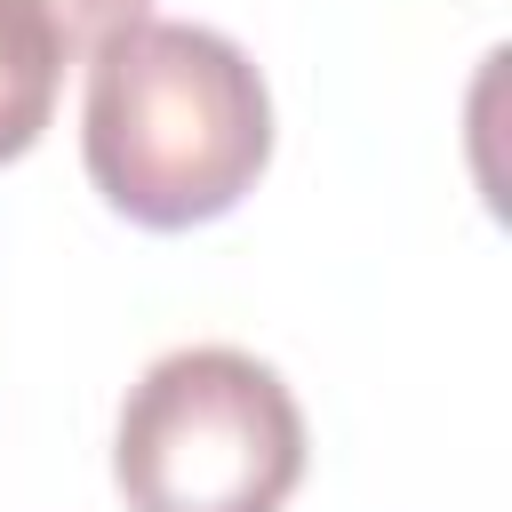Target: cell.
Instances as JSON below:
<instances>
[{"mask_svg": "<svg viewBox=\"0 0 512 512\" xmlns=\"http://www.w3.org/2000/svg\"><path fill=\"white\" fill-rule=\"evenodd\" d=\"M128 512H280L304 480V408L240 344L160 352L112 432Z\"/></svg>", "mask_w": 512, "mask_h": 512, "instance_id": "obj_2", "label": "cell"}, {"mask_svg": "<svg viewBox=\"0 0 512 512\" xmlns=\"http://www.w3.org/2000/svg\"><path fill=\"white\" fill-rule=\"evenodd\" d=\"M64 64H80L64 24L40 0H0V168L40 144L56 88H64Z\"/></svg>", "mask_w": 512, "mask_h": 512, "instance_id": "obj_3", "label": "cell"}, {"mask_svg": "<svg viewBox=\"0 0 512 512\" xmlns=\"http://www.w3.org/2000/svg\"><path fill=\"white\" fill-rule=\"evenodd\" d=\"M40 8H48L56 24H64V40H72V56L88 64V56H96V48L112 40V32H128V24H144V8H152V0H40Z\"/></svg>", "mask_w": 512, "mask_h": 512, "instance_id": "obj_4", "label": "cell"}, {"mask_svg": "<svg viewBox=\"0 0 512 512\" xmlns=\"http://www.w3.org/2000/svg\"><path fill=\"white\" fill-rule=\"evenodd\" d=\"M80 160L104 208L144 232H192L240 208L272 160V96L240 40L144 16L88 56Z\"/></svg>", "mask_w": 512, "mask_h": 512, "instance_id": "obj_1", "label": "cell"}]
</instances>
